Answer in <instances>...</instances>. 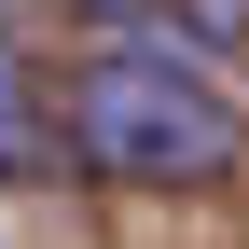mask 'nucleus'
Instances as JSON below:
<instances>
[{
    "mask_svg": "<svg viewBox=\"0 0 249 249\" xmlns=\"http://www.w3.org/2000/svg\"><path fill=\"white\" fill-rule=\"evenodd\" d=\"M194 28L208 42H249V0H194Z\"/></svg>",
    "mask_w": 249,
    "mask_h": 249,
    "instance_id": "7ed1b4c3",
    "label": "nucleus"
},
{
    "mask_svg": "<svg viewBox=\"0 0 249 249\" xmlns=\"http://www.w3.org/2000/svg\"><path fill=\"white\" fill-rule=\"evenodd\" d=\"M0 166L14 180L55 166V111H42V83H28V55H0Z\"/></svg>",
    "mask_w": 249,
    "mask_h": 249,
    "instance_id": "f03ea898",
    "label": "nucleus"
},
{
    "mask_svg": "<svg viewBox=\"0 0 249 249\" xmlns=\"http://www.w3.org/2000/svg\"><path fill=\"white\" fill-rule=\"evenodd\" d=\"M70 152L97 180H124V194H194V180H222L249 152V124L208 83V55L166 28V42H111V55L70 70Z\"/></svg>",
    "mask_w": 249,
    "mask_h": 249,
    "instance_id": "f257e3e1",
    "label": "nucleus"
}]
</instances>
